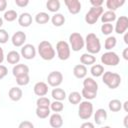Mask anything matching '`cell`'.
Masks as SVG:
<instances>
[{
    "instance_id": "6da1fadb",
    "label": "cell",
    "mask_w": 128,
    "mask_h": 128,
    "mask_svg": "<svg viewBox=\"0 0 128 128\" xmlns=\"http://www.w3.org/2000/svg\"><path fill=\"white\" fill-rule=\"evenodd\" d=\"M85 40V48L87 50V53H90L92 55L97 54L101 50V42L100 39L96 36L94 33L87 34Z\"/></svg>"
},
{
    "instance_id": "7a4b0ae2",
    "label": "cell",
    "mask_w": 128,
    "mask_h": 128,
    "mask_svg": "<svg viewBox=\"0 0 128 128\" xmlns=\"http://www.w3.org/2000/svg\"><path fill=\"white\" fill-rule=\"evenodd\" d=\"M38 53L40 57L46 61H50L54 59L56 55L55 49L53 48L52 44L47 40H43L38 44Z\"/></svg>"
},
{
    "instance_id": "3957f363",
    "label": "cell",
    "mask_w": 128,
    "mask_h": 128,
    "mask_svg": "<svg viewBox=\"0 0 128 128\" xmlns=\"http://www.w3.org/2000/svg\"><path fill=\"white\" fill-rule=\"evenodd\" d=\"M103 83L110 89H116L121 84V76L116 72L106 71L102 75Z\"/></svg>"
},
{
    "instance_id": "277c9868",
    "label": "cell",
    "mask_w": 128,
    "mask_h": 128,
    "mask_svg": "<svg viewBox=\"0 0 128 128\" xmlns=\"http://www.w3.org/2000/svg\"><path fill=\"white\" fill-rule=\"evenodd\" d=\"M69 46L72 51L78 52L85 47V40L83 36L78 32H73L69 36Z\"/></svg>"
},
{
    "instance_id": "5b68a950",
    "label": "cell",
    "mask_w": 128,
    "mask_h": 128,
    "mask_svg": "<svg viewBox=\"0 0 128 128\" xmlns=\"http://www.w3.org/2000/svg\"><path fill=\"white\" fill-rule=\"evenodd\" d=\"M93 114V104L88 101L84 100L79 103L78 107V116L82 120H88Z\"/></svg>"
},
{
    "instance_id": "8992f818",
    "label": "cell",
    "mask_w": 128,
    "mask_h": 128,
    "mask_svg": "<svg viewBox=\"0 0 128 128\" xmlns=\"http://www.w3.org/2000/svg\"><path fill=\"white\" fill-rule=\"evenodd\" d=\"M56 51H57V56L60 60L65 61V60L70 58L71 49H70V46H69L68 42H66L64 40L58 41L57 44H56Z\"/></svg>"
},
{
    "instance_id": "52a82bcc",
    "label": "cell",
    "mask_w": 128,
    "mask_h": 128,
    "mask_svg": "<svg viewBox=\"0 0 128 128\" xmlns=\"http://www.w3.org/2000/svg\"><path fill=\"white\" fill-rule=\"evenodd\" d=\"M103 12H104L103 7H91L85 15V22L90 25L95 24L98 21V19L101 17Z\"/></svg>"
},
{
    "instance_id": "ba28073f",
    "label": "cell",
    "mask_w": 128,
    "mask_h": 128,
    "mask_svg": "<svg viewBox=\"0 0 128 128\" xmlns=\"http://www.w3.org/2000/svg\"><path fill=\"white\" fill-rule=\"evenodd\" d=\"M120 62V57L114 51H107L101 56V63L106 66H117Z\"/></svg>"
},
{
    "instance_id": "9c48e42d",
    "label": "cell",
    "mask_w": 128,
    "mask_h": 128,
    "mask_svg": "<svg viewBox=\"0 0 128 128\" xmlns=\"http://www.w3.org/2000/svg\"><path fill=\"white\" fill-rule=\"evenodd\" d=\"M63 82V74L60 71H52L47 76V83L51 87H58Z\"/></svg>"
},
{
    "instance_id": "30bf717a",
    "label": "cell",
    "mask_w": 128,
    "mask_h": 128,
    "mask_svg": "<svg viewBox=\"0 0 128 128\" xmlns=\"http://www.w3.org/2000/svg\"><path fill=\"white\" fill-rule=\"evenodd\" d=\"M128 29V18L126 16H120L116 19V24L114 27V31L117 34H124Z\"/></svg>"
},
{
    "instance_id": "8fae6325",
    "label": "cell",
    "mask_w": 128,
    "mask_h": 128,
    "mask_svg": "<svg viewBox=\"0 0 128 128\" xmlns=\"http://www.w3.org/2000/svg\"><path fill=\"white\" fill-rule=\"evenodd\" d=\"M20 55L27 60H31L36 56V48L32 44H24L21 48Z\"/></svg>"
},
{
    "instance_id": "7c38bea8",
    "label": "cell",
    "mask_w": 128,
    "mask_h": 128,
    "mask_svg": "<svg viewBox=\"0 0 128 128\" xmlns=\"http://www.w3.org/2000/svg\"><path fill=\"white\" fill-rule=\"evenodd\" d=\"M25 41H26V34L23 31H17L11 37V42L15 47H22Z\"/></svg>"
},
{
    "instance_id": "4fadbf2b",
    "label": "cell",
    "mask_w": 128,
    "mask_h": 128,
    "mask_svg": "<svg viewBox=\"0 0 128 128\" xmlns=\"http://www.w3.org/2000/svg\"><path fill=\"white\" fill-rule=\"evenodd\" d=\"M64 4L71 14H78L81 11V2L79 0H65Z\"/></svg>"
},
{
    "instance_id": "5bb4252c",
    "label": "cell",
    "mask_w": 128,
    "mask_h": 128,
    "mask_svg": "<svg viewBox=\"0 0 128 128\" xmlns=\"http://www.w3.org/2000/svg\"><path fill=\"white\" fill-rule=\"evenodd\" d=\"M12 74L15 78L24 75H29V67L26 64H16L12 69Z\"/></svg>"
},
{
    "instance_id": "9a60e30c",
    "label": "cell",
    "mask_w": 128,
    "mask_h": 128,
    "mask_svg": "<svg viewBox=\"0 0 128 128\" xmlns=\"http://www.w3.org/2000/svg\"><path fill=\"white\" fill-rule=\"evenodd\" d=\"M48 84L43 82V81H40V82H37L34 87H33V91H34V94L39 96V97H43L45 96L47 93H48Z\"/></svg>"
},
{
    "instance_id": "2e32d148",
    "label": "cell",
    "mask_w": 128,
    "mask_h": 128,
    "mask_svg": "<svg viewBox=\"0 0 128 128\" xmlns=\"http://www.w3.org/2000/svg\"><path fill=\"white\" fill-rule=\"evenodd\" d=\"M107 116L108 115L106 110L103 108H99L94 112V122L97 125H101L107 120Z\"/></svg>"
},
{
    "instance_id": "e0dca14e",
    "label": "cell",
    "mask_w": 128,
    "mask_h": 128,
    "mask_svg": "<svg viewBox=\"0 0 128 128\" xmlns=\"http://www.w3.org/2000/svg\"><path fill=\"white\" fill-rule=\"evenodd\" d=\"M18 24L21 27H29L32 24V16L28 12H23L18 16Z\"/></svg>"
},
{
    "instance_id": "ac0fdd59",
    "label": "cell",
    "mask_w": 128,
    "mask_h": 128,
    "mask_svg": "<svg viewBox=\"0 0 128 128\" xmlns=\"http://www.w3.org/2000/svg\"><path fill=\"white\" fill-rule=\"evenodd\" d=\"M83 88L92 91L97 92L98 91V83L92 78V77H85L83 80Z\"/></svg>"
},
{
    "instance_id": "d6986e66",
    "label": "cell",
    "mask_w": 128,
    "mask_h": 128,
    "mask_svg": "<svg viewBox=\"0 0 128 128\" xmlns=\"http://www.w3.org/2000/svg\"><path fill=\"white\" fill-rule=\"evenodd\" d=\"M88 73V70H87V67L82 65V64H77L74 66L73 68V75L78 78V79H83L86 77Z\"/></svg>"
},
{
    "instance_id": "ffe728a7",
    "label": "cell",
    "mask_w": 128,
    "mask_h": 128,
    "mask_svg": "<svg viewBox=\"0 0 128 128\" xmlns=\"http://www.w3.org/2000/svg\"><path fill=\"white\" fill-rule=\"evenodd\" d=\"M49 124L52 128H60L63 125V118L59 113H53L50 115Z\"/></svg>"
},
{
    "instance_id": "44dd1931",
    "label": "cell",
    "mask_w": 128,
    "mask_h": 128,
    "mask_svg": "<svg viewBox=\"0 0 128 128\" xmlns=\"http://www.w3.org/2000/svg\"><path fill=\"white\" fill-rule=\"evenodd\" d=\"M8 96L12 101L17 102V101L21 100V98L23 96V91L19 87H12V88H10V90L8 92Z\"/></svg>"
},
{
    "instance_id": "7402d4cb",
    "label": "cell",
    "mask_w": 128,
    "mask_h": 128,
    "mask_svg": "<svg viewBox=\"0 0 128 128\" xmlns=\"http://www.w3.org/2000/svg\"><path fill=\"white\" fill-rule=\"evenodd\" d=\"M80 62L82 65L84 66H89V65H93L95 64L96 62V57L90 53H83L81 56H80Z\"/></svg>"
},
{
    "instance_id": "603a6c76",
    "label": "cell",
    "mask_w": 128,
    "mask_h": 128,
    "mask_svg": "<svg viewBox=\"0 0 128 128\" xmlns=\"http://www.w3.org/2000/svg\"><path fill=\"white\" fill-rule=\"evenodd\" d=\"M51 96H52V98H53L54 100H56V101H63V100H65L66 97H67L65 90L62 89V88H58V87H56V88H54V89L52 90Z\"/></svg>"
},
{
    "instance_id": "cb8c5ba5",
    "label": "cell",
    "mask_w": 128,
    "mask_h": 128,
    "mask_svg": "<svg viewBox=\"0 0 128 128\" xmlns=\"http://www.w3.org/2000/svg\"><path fill=\"white\" fill-rule=\"evenodd\" d=\"M20 58H21V55L19 52L15 51V50H12L10 52H8V54L6 55V60L9 64H13V65H16L19 63L20 61Z\"/></svg>"
},
{
    "instance_id": "d4e9b609",
    "label": "cell",
    "mask_w": 128,
    "mask_h": 128,
    "mask_svg": "<svg viewBox=\"0 0 128 128\" xmlns=\"http://www.w3.org/2000/svg\"><path fill=\"white\" fill-rule=\"evenodd\" d=\"M125 0H107L106 1V7L109 11L115 12L118 8H120L122 5H124Z\"/></svg>"
},
{
    "instance_id": "484cf974",
    "label": "cell",
    "mask_w": 128,
    "mask_h": 128,
    "mask_svg": "<svg viewBox=\"0 0 128 128\" xmlns=\"http://www.w3.org/2000/svg\"><path fill=\"white\" fill-rule=\"evenodd\" d=\"M100 18H101V22H102V23H112L113 21H115V20L117 19L115 12L109 11V10L103 12Z\"/></svg>"
},
{
    "instance_id": "4316f807",
    "label": "cell",
    "mask_w": 128,
    "mask_h": 128,
    "mask_svg": "<svg viewBox=\"0 0 128 128\" xmlns=\"http://www.w3.org/2000/svg\"><path fill=\"white\" fill-rule=\"evenodd\" d=\"M104 72V66L101 64H93L90 68V73L93 77H101Z\"/></svg>"
},
{
    "instance_id": "83f0119b",
    "label": "cell",
    "mask_w": 128,
    "mask_h": 128,
    "mask_svg": "<svg viewBox=\"0 0 128 128\" xmlns=\"http://www.w3.org/2000/svg\"><path fill=\"white\" fill-rule=\"evenodd\" d=\"M65 21H66L65 17H64V15L61 14V13H55V14L51 17V22H52V24H53L54 26H56V27L62 26V25L65 23Z\"/></svg>"
},
{
    "instance_id": "f1b7e54d",
    "label": "cell",
    "mask_w": 128,
    "mask_h": 128,
    "mask_svg": "<svg viewBox=\"0 0 128 128\" xmlns=\"http://www.w3.org/2000/svg\"><path fill=\"white\" fill-rule=\"evenodd\" d=\"M50 20V15L46 12H39L35 15V22L37 24H46Z\"/></svg>"
},
{
    "instance_id": "f546056e",
    "label": "cell",
    "mask_w": 128,
    "mask_h": 128,
    "mask_svg": "<svg viewBox=\"0 0 128 128\" xmlns=\"http://www.w3.org/2000/svg\"><path fill=\"white\" fill-rule=\"evenodd\" d=\"M46 8L50 12L57 13L59 11V9H60V2H59V0H48L46 2Z\"/></svg>"
},
{
    "instance_id": "4dcf8cb0",
    "label": "cell",
    "mask_w": 128,
    "mask_h": 128,
    "mask_svg": "<svg viewBox=\"0 0 128 128\" xmlns=\"http://www.w3.org/2000/svg\"><path fill=\"white\" fill-rule=\"evenodd\" d=\"M68 101H69V103H71L73 105H77L82 101V96L79 92L73 91L68 95Z\"/></svg>"
},
{
    "instance_id": "1f68e13d",
    "label": "cell",
    "mask_w": 128,
    "mask_h": 128,
    "mask_svg": "<svg viewBox=\"0 0 128 128\" xmlns=\"http://www.w3.org/2000/svg\"><path fill=\"white\" fill-rule=\"evenodd\" d=\"M108 108L111 112H118L122 109V102L118 99H112L108 103Z\"/></svg>"
},
{
    "instance_id": "d6a6232c",
    "label": "cell",
    "mask_w": 128,
    "mask_h": 128,
    "mask_svg": "<svg viewBox=\"0 0 128 128\" xmlns=\"http://www.w3.org/2000/svg\"><path fill=\"white\" fill-rule=\"evenodd\" d=\"M117 44V39L116 37L114 36H108L105 40V43H104V48L107 50V51H111Z\"/></svg>"
},
{
    "instance_id": "836d02e7",
    "label": "cell",
    "mask_w": 128,
    "mask_h": 128,
    "mask_svg": "<svg viewBox=\"0 0 128 128\" xmlns=\"http://www.w3.org/2000/svg\"><path fill=\"white\" fill-rule=\"evenodd\" d=\"M3 18L7 22H13L16 19H18V14L15 10H8V11H5V13L3 15Z\"/></svg>"
},
{
    "instance_id": "e575fe53",
    "label": "cell",
    "mask_w": 128,
    "mask_h": 128,
    "mask_svg": "<svg viewBox=\"0 0 128 128\" xmlns=\"http://www.w3.org/2000/svg\"><path fill=\"white\" fill-rule=\"evenodd\" d=\"M50 104H51L50 99L45 97V96L39 97L37 99V101H36V105L39 108H50Z\"/></svg>"
},
{
    "instance_id": "d590c367",
    "label": "cell",
    "mask_w": 128,
    "mask_h": 128,
    "mask_svg": "<svg viewBox=\"0 0 128 128\" xmlns=\"http://www.w3.org/2000/svg\"><path fill=\"white\" fill-rule=\"evenodd\" d=\"M36 116L40 119H46L50 115V108H39L37 107L35 110Z\"/></svg>"
},
{
    "instance_id": "8d00e7d4",
    "label": "cell",
    "mask_w": 128,
    "mask_h": 128,
    "mask_svg": "<svg viewBox=\"0 0 128 128\" xmlns=\"http://www.w3.org/2000/svg\"><path fill=\"white\" fill-rule=\"evenodd\" d=\"M63 109H64V104L62 103V101H56V100H54L50 104V110H52L55 113H59V112L63 111Z\"/></svg>"
},
{
    "instance_id": "74e56055",
    "label": "cell",
    "mask_w": 128,
    "mask_h": 128,
    "mask_svg": "<svg viewBox=\"0 0 128 128\" xmlns=\"http://www.w3.org/2000/svg\"><path fill=\"white\" fill-rule=\"evenodd\" d=\"M113 31H114V26L111 23H103L101 25V33L103 35L109 36L110 34H112Z\"/></svg>"
},
{
    "instance_id": "f35d334b",
    "label": "cell",
    "mask_w": 128,
    "mask_h": 128,
    "mask_svg": "<svg viewBox=\"0 0 128 128\" xmlns=\"http://www.w3.org/2000/svg\"><path fill=\"white\" fill-rule=\"evenodd\" d=\"M81 96L84 97L86 100L90 101V100H93V99L96 98V96H97V92H92V91H89V90L83 88L82 91H81Z\"/></svg>"
},
{
    "instance_id": "ab89813d",
    "label": "cell",
    "mask_w": 128,
    "mask_h": 128,
    "mask_svg": "<svg viewBox=\"0 0 128 128\" xmlns=\"http://www.w3.org/2000/svg\"><path fill=\"white\" fill-rule=\"evenodd\" d=\"M29 82H30L29 75H24V76H20L16 78V83L18 86H26L29 84Z\"/></svg>"
},
{
    "instance_id": "60d3db41",
    "label": "cell",
    "mask_w": 128,
    "mask_h": 128,
    "mask_svg": "<svg viewBox=\"0 0 128 128\" xmlns=\"http://www.w3.org/2000/svg\"><path fill=\"white\" fill-rule=\"evenodd\" d=\"M9 40V34L5 29H0V44H5Z\"/></svg>"
},
{
    "instance_id": "b9f144b4",
    "label": "cell",
    "mask_w": 128,
    "mask_h": 128,
    "mask_svg": "<svg viewBox=\"0 0 128 128\" xmlns=\"http://www.w3.org/2000/svg\"><path fill=\"white\" fill-rule=\"evenodd\" d=\"M18 128H34V125L32 122H30L28 120H24L19 124Z\"/></svg>"
},
{
    "instance_id": "7bdbcfd3",
    "label": "cell",
    "mask_w": 128,
    "mask_h": 128,
    "mask_svg": "<svg viewBox=\"0 0 128 128\" xmlns=\"http://www.w3.org/2000/svg\"><path fill=\"white\" fill-rule=\"evenodd\" d=\"M8 74V68L5 66V65H0V80L5 78Z\"/></svg>"
},
{
    "instance_id": "ee69618b",
    "label": "cell",
    "mask_w": 128,
    "mask_h": 128,
    "mask_svg": "<svg viewBox=\"0 0 128 128\" xmlns=\"http://www.w3.org/2000/svg\"><path fill=\"white\" fill-rule=\"evenodd\" d=\"M15 4L18 7H26L29 4V0H15Z\"/></svg>"
},
{
    "instance_id": "f6af8a7d",
    "label": "cell",
    "mask_w": 128,
    "mask_h": 128,
    "mask_svg": "<svg viewBox=\"0 0 128 128\" xmlns=\"http://www.w3.org/2000/svg\"><path fill=\"white\" fill-rule=\"evenodd\" d=\"M103 3V0H90V4L92 5V7H102Z\"/></svg>"
},
{
    "instance_id": "bcb514c9",
    "label": "cell",
    "mask_w": 128,
    "mask_h": 128,
    "mask_svg": "<svg viewBox=\"0 0 128 128\" xmlns=\"http://www.w3.org/2000/svg\"><path fill=\"white\" fill-rule=\"evenodd\" d=\"M80 128H95V125H94V123H92L90 121H87V122L82 123Z\"/></svg>"
},
{
    "instance_id": "7dc6e473",
    "label": "cell",
    "mask_w": 128,
    "mask_h": 128,
    "mask_svg": "<svg viewBox=\"0 0 128 128\" xmlns=\"http://www.w3.org/2000/svg\"><path fill=\"white\" fill-rule=\"evenodd\" d=\"M7 8V1L6 0H0V12L5 11Z\"/></svg>"
},
{
    "instance_id": "c3c4849f",
    "label": "cell",
    "mask_w": 128,
    "mask_h": 128,
    "mask_svg": "<svg viewBox=\"0 0 128 128\" xmlns=\"http://www.w3.org/2000/svg\"><path fill=\"white\" fill-rule=\"evenodd\" d=\"M4 58H5V55H4V51H3V48L0 46V65L3 63V61H4Z\"/></svg>"
},
{
    "instance_id": "681fc988",
    "label": "cell",
    "mask_w": 128,
    "mask_h": 128,
    "mask_svg": "<svg viewBox=\"0 0 128 128\" xmlns=\"http://www.w3.org/2000/svg\"><path fill=\"white\" fill-rule=\"evenodd\" d=\"M122 56L125 60H128V48H125L122 52Z\"/></svg>"
},
{
    "instance_id": "f907efd6",
    "label": "cell",
    "mask_w": 128,
    "mask_h": 128,
    "mask_svg": "<svg viewBox=\"0 0 128 128\" xmlns=\"http://www.w3.org/2000/svg\"><path fill=\"white\" fill-rule=\"evenodd\" d=\"M122 106H123L125 112H128V101H125L124 103H122Z\"/></svg>"
},
{
    "instance_id": "816d5d0a",
    "label": "cell",
    "mask_w": 128,
    "mask_h": 128,
    "mask_svg": "<svg viewBox=\"0 0 128 128\" xmlns=\"http://www.w3.org/2000/svg\"><path fill=\"white\" fill-rule=\"evenodd\" d=\"M124 43L125 44H128V33L127 32L124 33Z\"/></svg>"
},
{
    "instance_id": "f5cc1de1",
    "label": "cell",
    "mask_w": 128,
    "mask_h": 128,
    "mask_svg": "<svg viewBox=\"0 0 128 128\" xmlns=\"http://www.w3.org/2000/svg\"><path fill=\"white\" fill-rule=\"evenodd\" d=\"M127 120H128V115H126L124 117V126L125 127H127Z\"/></svg>"
},
{
    "instance_id": "db71d44e",
    "label": "cell",
    "mask_w": 128,
    "mask_h": 128,
    "mask_svg": "<svg viewBox=\"0 0 128 128\" xmlns=\"http://www.w3.org/2000/svg\"><path fill=\"white\" fill-rule=\"evenodd\" d=\"M2 25H3V18H1V17H0V29H1Z\"/></svg>"
},
{
    "instance_id": "11a10c76",
    "label": "cell",
    "mask_w": 128,
    "mask_h": 128,
    "mask_svg": "<svg viewBox=\"0 0 128 128\" xmlns=\"http://www.w3.org/2000/svg\"><path fill=\"white\" fill-rule=\"evenodd\" d=\"M101 128H111L110 126H103V127H101Z\"/></svg>"
}]
</instances>
